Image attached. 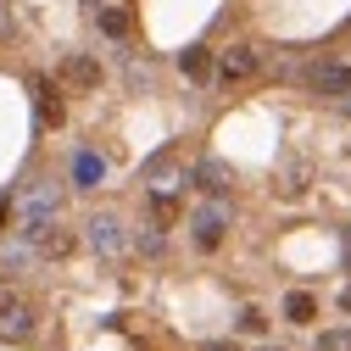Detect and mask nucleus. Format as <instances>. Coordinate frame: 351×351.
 <instances>
[{
  "label": "nucleus",
  "instance_id": "f257e3e1",
  "mask_svg": "<svg viewBox=\"0 0 351 351\" xmlns=\"http://www.w3.org/2000/svg\"><path fill=\"white\" fill-rule=\"evenodd\" d=\"M62 223V184H51V179H39V184H28L23 195H17V234L34 245L45 229H56Z\"/></svg>",
  "mask_w": 351,
  "mask_h": 351
},
{
  "label": "nucleus",
  "instance_id": "f03ea898",
  "mask_svg": "<svg viewBox=\"0 0 351 351\" xmlns=\"http://www.w3.org/2000/svg\"><path fill=\"white\" fill-rule=\"evenodd\" d=\"M84 229H90L84 240H90V251H95V256H123V251H128L123 217H112V212H95V217H90V223H84Z\"/></svg>",
  "mask_w": 351,
  "mask_h": 351
},
{
  "label": "nucleus",
  "instance_id": "7ed1b4c3",
  "mask_svg": "<svg viewBox=\"0 0 351 351\" xmlns=\"http://www.w3.org/2000/svg\"><path fill=\"white\" fill-rule=\"evenodd\" d=\"M190 234H195L201 251H217V245H223V234H229V206H223V201L201 206V212L190 217Z\"/></svg>",
  "mask_w": 351,
  "mask_h": 351
},
{
  "label": "nucleus",
  "instance_id": "20e7f679",
  "mask_svg": "<svg viewBox=\"0 0 351 351\" xmlns=\"http://www.w3.org/2000/svg\"><path fill=\"white\" fill-rule=\"evenodd\" d=\"M306 90L313 95H351V67L346 62H313L306 67Z\"/></svg>",
  "mask_w": 351,
  "mask_h": 351
},
{
  "label": "nucleus",
  "instance_id": "39448f33",
  "mask_svg": "<svg viewBox=\"0 0 351 351\" xmlns=\"http://www.w3.org/2000/svg\"><path fill=\"white\" fill-rule=\"evenodd\" d=\"M34 335V306L0 295V340H28Z\"/></svg>",
  "mask_w": 351,
  "mask_h": 351
},
{
  "label": "nucleus",
  "instance_id": "423d86ee",
  "mask_svg": "<svg viewBox=\"0 0 351 351\" xmlns=\"http://www.w3.org/2000/svg\"><path fill=\"white\" fill-rule=\"evenodd\" d=\"M256 67H262L256 45H229V51H223V62H217V78H223V84H240V78H251Z\"/></svg>",
  "mask_w": 351,
  "mask_h": 351
},
{
  "label": "nucleus",
  "instance_id": "0eeeda50",
  "mask_svg": "<svg viewBox=\"0 0 351 351\" xmlns=\"http://www.w3.org/2000/svg\"><path fill=\"white\" fill-rule=\"evenodd\" d=\"M190 179L206 190V195H229V184H234V173L223 167V162H217V156H206V162H195V173H190Z\"/></svg>",
  "mask_w": 351,
  "mask_h": 351
},
{
  "label": "nucleus",
  "instance_id": "6e6552de",
  "mask_svg": "<svg viewBox=\"0 0 351 351\" xmlns=\"http://www.w3.org/2000/svg\"><path fill=\"white\" fill-rule=\"evenodd\" d=\"M34 95H39V123H45V128H62L67 106H62V95H56V84H51V78H34Z\"/></svg>",
  "mask_w": 351,
  "mask_h": 351
},
{
  "label": "nucleus",
  "instance_id": "1a4fd4ad",
  "mask_svg": "<svg viewBox=\"0 0 351 351\" xmlns=\"http://www.w3.org/2000/svg\"><path fill=\"white\" fill-rule=\"evenodd\" d=\"M62 84H67V90H95V84H101V67H95L90 56H67V62H62Z\"/></svg>",
  "mask_w": 351,
  "mask_h": 351
},
{
  "label": "nucleus",
  "instance_id": "9d476101",
  "mask_svg": "<svg viewBox=\"0 0 351 351\" xmlns=\"http://www.w3.org/2000/svg\"><path fill=\"white\" fill-rule=\"evenodd\" d=\"M95 28L106 39H128L134 34V17H128V6H95Z\"/></svg>",
  "mask_w": 351,
  "mask_h": 351
},
{
  "label": "nucleus",
  "instance_id": "9b49d317",
  "mask_svg": "<svg viewBox=\"0 0 351 351\" xmlns=\"http://www.w3.org/2000/svg\"><path fill=\"white\" fill-rule=\"evenodd\" d=\"M179 73H184L190 84H206V78L217 73V62H212V51H206V45H190V51L179 56Z\"/></svg>",
  "mask_w": 351,
  "mask_h": 351
},
{
  "label": "nucleus",
  "instance_id": "f8f14e48",
  "mask_svg": "<svg viewBox=\"0 0 351 351\" xmlns=\"http://www.w3.org/2000/svg\"><path fill=\"white\" fill-rule=\"evenodd\" d=\"M101 179H106V162H101L95 151H78V156H73V184H78V190H95Z\"/></svg>",
  "mask_w": 351,
  "mask_h": 351
},
{
  "label": "nucleus",
  "instance_id": "ddd939ff",
  "mask_svg": "<svg viewBox=\"0 0 351 351\" xmlns=\"http://www.w3.org/2000/svg\"><path fill=\"white\" fill-rule=\"evenodd\" d=\"M151 223H156V229H173V223H179V195H173V190H156V195H151Z\"/></svg>",
  "mask_w": 351,
  "mask_h": 351
},
{
  "label": "nucleus",
  "instance_id": "4468645a",
  "mask_svg": "<svg viewBox=\"0 0 351 351\" xmlns=\"http://www.w3.org/2000/svg\"><path fill=\"white\" fill-rule=\"evenodd\" d=\"M145 179H151V190H179V179H184V173H179V162H173V156H156Z\"/></svg>",
  "mask_w": 351,
  "mask_h": 351
},
{
  "label": "nucleus",
  "instance_id": "2eb2a0df",
  "mask_svg": "<svg viewBox=\"0 0 351 351\" xmlns=\"http://www.w3.org/2000/svg\"><path fill=\"white\" fill-rule=\"evenodd\" d=\"M285 318H290V324H313V318H318V301L306 295V290H290V295H285Z\"/></svg>",
  "mask_w": 351,
  "mask_h": 351
},
{
  "label": "nucleus",
  "instance_id": "dca6fc26",
  "mask_svg": "<svg viewBox=\"0 0 351 351\" xmlns=\"http://www.w3.org/2000/svg\"><path fill=\"white\" fill-rule=\"evenodd\" d=\"M301 190H306V162H290V167L279 173V195H285V201H295Z\"/></svg>",
  "mask_w": 351,
  "mask_h": 351
},
{
  "label": "nucleus",
  "instance_id": "f3484780",
  "mask_svg": "<svg viewBox=\"0 0 351 351\" xmlns=\"http://www.w3.org/2000/svg\"><path fill=\"white\" fill-rule=\"evenodd\" d=\"M34 245H39V251H45V256H67V251H73V234H67V229L56 223V229H45V234H39Z\"/></svg>",
  "mask_w": 351,
  "mask_h": 351
},
{
  "label": "nucleus",
  "instance_id": "a211bd4d",
  "mask_svg": "<svg viewBox=\"0 0 351 351\" xmlns=\"http://www.w3.org/2000/svg\"><path fill=\"white\" fill-rule=\"evenodd\" d=\"M151 78H156L151 62H128V90H151Z\"/></svg>",
  "mask_w": 351,
  "mask_h": 351
},
{
  "label": "nucleus",
  "instance_id": "6ab92c4d",
  "mask_svg": "<svg viewBox=\"0 0 351 351\" xmlns=\"http://www.w3.org/2000/svg\"><path fill=\"white\" fill-rule=\"evenodd\" d=\"M240 329H245V335H262V329H268V313H262V306H245V313H240Z\"/></svg>",
  "mask_w": 351,
  "mask_h": 351
},
{
  "label": "nucleus",
  "instance_id": "aec40b11",
  "mask_svg": "<svg viewBox=\"0 0 351 351\" xmlns=\"http://www.w3.org/2000/svg\"><path fill=\"white\" fill-rule=\"evenodd\" d=\"M318 351H351V335H318Z\"/></svg>",
  "mask_w": 351,
  "mask_h": 351
},
{
  "label": "nucleus",
  "instance_id": "412c9836",
  "mask_svg": "<svg viewBox=\"0 0 351 351\" xmlns=\"http://www.w3.org/2000/svg\"><path fill=\"white\" fill-rule=\"evenodd\" d=\"M140 251H145V256H162V234L145 229V234H140Z\"/></svg>",
  "mask_w": 351,
  "mask_h": 351
},
{
  "label": "nucleus",
  "instance_id": "4be33fe9",
  "mask_svg": "<svg viewBox=\"0 0 351 351\" xmlns=\"http://www.w3.org/2000/svg\"><path fill=\"white\" fill-rule=\"evenodd\" d=\"M201 351H240V346H234V340H206Z\"/></svg>",
  "mask_w": 351,
  "mask_h": 351
},
{
  "label": "nucleus",
  "instance_id": "5701e85b",
  "mask_svg": "<svg viewBox=\"0 0 351 351\" xmlns=\"http://www.w3.org/2000/svg\"><path fill=\"white\" fill-rule=\"evenodd\" d=\"M6 217H12V201H6V195H0V229H6Z\"/></svg>",
  "mask_w": 351,
  "mask_h": 351
},
{
  "label": "nucleus",
  "instance_id": "b1692460",
  "mask_svg": "<svg viewBox=\"0 0 351 351\" xmlns=\"http://www.w3.org/2000/svg\"><path fill=\"white\" fill-rule=\"evenodd\" d=\"M340 306H346V313H351V285H346V290H340Z\"/></svg>",
  "mask_w": 351,
  "mask_h": 351
},
{
  "label": "nucleus",
  "instance_id": "393cba45",
  "mask_svg": "<svg viewBox=\"0 0 351 351\" xmlns=\"http://www.w3.org/2000/svg\"><path fill=\"white\" fill-rule=\"evenodd\" d=\"M346 256H351V229H346Z\"/></svg>",
  "mask_w": 351,
  "mask_h": 351
},
{
  "label": "nucleus",
  "instance_id": "a878e982",
  "mask_svg": "<svg viewBox=\"0 0 351 351\" xmlns=\"http://www.w3.org/2000/svg\"><path fill=\"white\" fill-rule=\"evenodd\" d=\"M262 351H285V346H262Z\"/></svg>",
  "mask_w": 351,
  "mask_h": 351
},
{
  "label": "nucleus",
  "instance_id": "bb28decb",
  "mask_svg": "<svg viewBox=\"0 0 351 351\" xmlns=\"http://www.w3.org/2000/svg\"><path fill=\"white\" fill-rule=\"evenodd\" d=\"M346 112H351V101H346Z\"/></svg>",
  "mask_w": 351,
  "mask_h": 351
}]
</instances>
